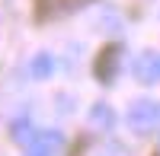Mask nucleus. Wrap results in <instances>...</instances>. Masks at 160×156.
I'll return each instance as SVG.
<instances>
[{
  "mask_svg": "<svg viewBox=\"0 0 160 156\" xmlns=\"http://www.w3.org/2000/svg\"><path fill=\"white\" fill-rule=\"evenodd\" d=\"M128 124L138 134H151L160 127V102L157 99H138L128 108Z\"/></svg>",
  "mask_w": 160,
  "mask_h": 156,
  "instance_id": "obj_1",
  "label": "nucleus"
},
{
  "mask_svg": "<svg viewBox=\"0 0 160 156\" xmlns=\"http://www.w3.org/2000/svg\"><path fill=\"white\" fill-rule=\"evenodd\" d=\"M64 153V134L48 127V131H35L26 140V156H61Z\"/></svg>",
  "mask_w": 160,
  "mask_h": 156,
  "instance_id": "obj_2",
  "label": "nucleus"
},
{
  "mask_svg": "<svg viewBox=\"0 0 160 156\" xmlns=\"http://www.w3.org/2000/svg\"><path fill=\"white\" fill-rule=\"evenodd\" d=\"M131 70H135V76L141 83H160V51H141V54L135 57V64H131Z\"/></svg>",
  "mask_w": 160,
  "mask_h": 156,
  "instance_id": "obj_3",
  "label": "nucleus"
},
{
  "mask_svg": "<svg viewBox=\"0 0 160 156\" xmlns=\"http://www.w3.org/2000/svg\"><path fill=\"white\" fill-rule=\"evenodd\" d=\"M51 70H55V57H51L48 51H38V54L29 61V73L35 76V80H48Z\"/></svg>",
  "mask_w": 160,
  "mask_h": 156,
  "instance_id": "obj_4",
  "label": "nucleus"
},
{
  "mask_svg": "<svg viewBox=\"0 0 160 156\" xmlns=\"http://www.w3.org/2000/svg\"><path fill=\"white\" fill-rule=\"evenodd\" d=\"M115 64H118L115 48H106V51H102V57H99V64H96V73H99V80H102V83H109L112 76H115Z\"/></svg>",
  "mask_w": 160,
  "mask_h": 156,
  "instance_id": "obj_5",
  "label": "nucleus"
}]
</instances>
